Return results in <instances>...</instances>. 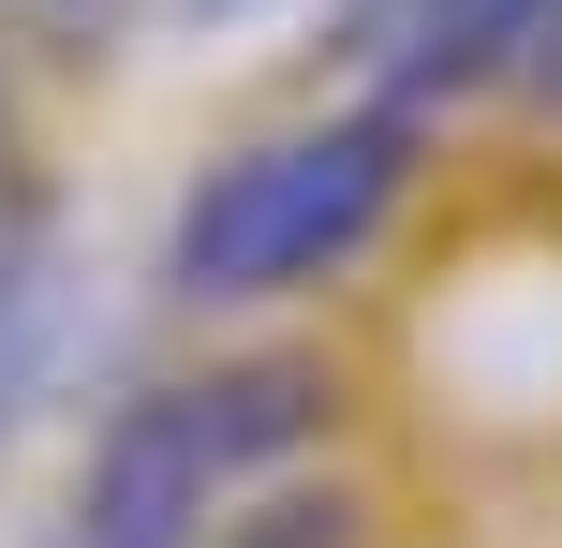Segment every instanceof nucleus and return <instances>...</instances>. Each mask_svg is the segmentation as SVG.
Segmentation results:
<instances>
[{"label": "nucleus", "mask_w": 562, "mask_h": 548, "mask_svg": "<svg viewBox=\"0 0 562 548\" xmlns=\"http://www.w3.org/2000/svg\"><path fill=\"white\" fill-rule=\"evenodd\" d=\"M15 164H30V59L0 45V178H15Z\"/></svg>", "instance_id": "6e6552de"}, {"label": "nucleus", "mask_w": 562, "mask_h": 548, "mask_svg": "<svg viewBox=\"0 0 562 548\" xmlns=\"http://www.w3.org/2000/svg\"><path fill=\"white\" fill-rule=\"evenodd\" d=\"M75 326H89V267H75V223H59L45 164L0 178V445L59 401L75 371Z\"/></svg>", "instance_id": "20e7f679"}, {"label": "nucleus", "mask_w": 562, "mask_h": 548, "mask_svg": "<svg viewBox=\"0 0 562 548\" xmlns=\"http://www.w3.org/2000/svg\"><path fill=\"white\" fill-rule=\"evenodd\" d=\"M548 0H326V59L340 89H370V104H504L518 59H533Z\"/></svg>", "instance_id": "7ed1b4c3"}, {"label": "nucleus", "mask_w": 562, "mask_h": 548, "mask_svg": "<svg viewBox=\"0 0 562 548\" xmlns=\"http://www.w3.org/2000/svg\"><path fill=\"white\" fill-rule=\"evenodd\" d=\"M356 519H370V504L340 490V474H311V460H296V474H267V490L237 504L207 548H356Z\"/></svg>", "instance_id": "39448f33"}, {"label": "nucleus", "mask_w": 562, "mask_h": 548, "mask_svg": "<svg viewBox=\"0 0 562 548\" xmlns=\"http://www.w3.org/2000/svg\"><path fill=\"white\" fill-rule=\"evenodd\" d=\"M504 104H533V119H562V0H548V30H533V59H518V89Z\"/></svg>", "instance_id": "0eeeda50"}, {"label": "nucleus", "mask_w": 562, "mask_h": 548, "mask_svg": "<svg viewBox=\"0 0 562 548\" xmlns=\"http://www.w3.org/2000/svg\"><path fill=\"white\" fill-rule=\"evenodd\" d=\"M237 15H267V0H148V30H237Z\"/></svg>", "instance_id": "1a4fd4ad"}, {"label": "nucleus", "mask_w": 562, "mask_h": 548, "mask_svg": "<svg viewBox=\"0 0 562 548\" xmlns=\"http://www.w3.org/2000/svg\"><path fill=\"white\" fill-rule=\"evenodd\" d=\"M134 30H148V0H0L15 59H119Z\"/></svg>", "instance_id": "423d86ee"}, {"label": "nucleus", "mask_w": 562, "mask_h": 548, "mask_svg": "<svg viewBox=\"0 0 562 548\" xmlns=\"http://www.w3.org/2000/svg\"><path fill=\"white\" fill-rule=\"evenodd\" d=\"M415 178H429V119L370 104V89H326V104L267 119V134L207 148V164L178 178L148 282H164V312H193V326L296 312V297H326L340 267L385 253V223L415 208Z\"/></svg>", "instance_id": "f257e3e1"}, {"label": "nucleus", "mask_w": 562, "mask_h": 548, "mask_svg": "<svg viewBox=\"0 0 562 548\" xmlns=\"http://www.w3.org/2000/svg\"><path fill=\"white\" fill-rule=\"evenodd\" d=\"M340 415V371L296 342H237L193 371H134L104 401V430L75 445L45 548H207L267 474H296Z\"/></svg>", "instance_id": "f03ea898"}]
</instances>
